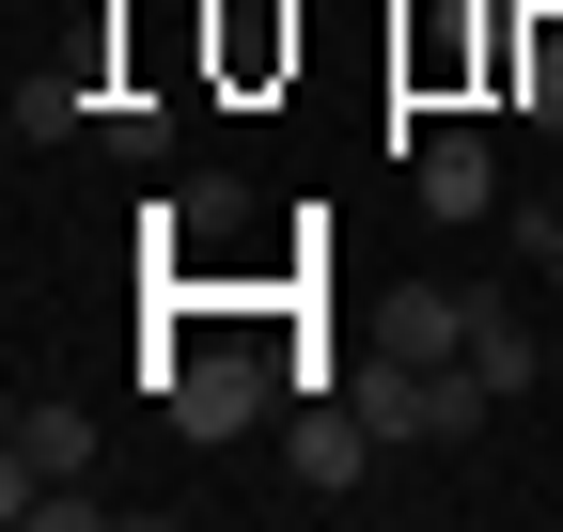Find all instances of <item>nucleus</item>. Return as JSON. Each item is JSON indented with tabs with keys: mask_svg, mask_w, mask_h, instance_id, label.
<instances>
[{
	"mask_svg": "<svg viewBox=\"0 0 563 532\" xmlns=\"http://www.w3.org/2000/svg\"><path fill=\"white\" fill-rule=\"evenodd\" d=\"M235 220H251V204H235V188H220V173H188V188H173V204H157V235H173V251H220Z\"/></svg>",
	"mask_w": 563,
	"mask_h": 532,
	"instance_id": "8",
	"label": "nucleus"
},
{
	"mask_svg": "<svg viewBox=\"0 0 563 532\" xmlns=\"http://www.w3.org/2000/svg\"><path fill=\"white\" fill-rule=\"evenodd\" d=\"M376 345H407V361H470V282H407V298L376 313Z\"/></svg>",
	"mask_w": 563,
	"mask_h": 532,
	"instance_id": "6",
	"label": "nucleus"
},
{
	"mask_svg": "<svg viewBox=\"0 0 563 532\" xmlns=\"http://www.w3.org/2000/svg\"><path fill=\"white\" fill-rule=\"evenodd\" d=\"M110 95H79V79H16V142H63V125H95Z\"/></svg>",
	"mask_w": 563,
	"mask_h": 532,
	"instance_id": "10",
	"label": "nucleus"
},
{
	"mask_svg": "<svg viewBox=\"0 0 563 532\" xmlns=\"http://www.w3.org/2000/svg\"><path fill=\"white\" fill-rule=\"evenodd\" d=\"M407 204H422V220H485V204H501V157H485V125H422Z\"/></svg>",
	"mask_w": 563,
	"mask_h": 532,
	"instance_id": "5",
	"label": "nucleus"
},
{
	"mask_svg": "<svg viewBox=\"0 0 563 532\" xmlns=\"http://www.w3.org/2000/svg\"><path fill=\"white\" fill-rule=\"evenodd\" d=\"M157 408H173V439H251V423H266V361H235V345L188 361V345H173V391H157Z\"/></svg>",
	"mask_w": 563,
	"mask_h": 532,
	"instance_id": "4",
	"label": "nucleus"
},
{
	"mask_svg": "<svg viewBox=\"0 0 563 532\" xmlns=\"http://www.w3.org/2000/svg\"><path fill=\"white\" fill-rule=\"evenodd\" d=\"M376 454H391V439L344 408V391H313V408L282 423V470H298V501H361V470H376Z\"/></svg>",
	"mask_w": 563,
	"mask_h": 532,
	"instance_id": "3",
	"label": "nucleus"
},
{
	"mask_svg": "<svg viewBox=\"0 0 563 532\" xmlns=\"http://www.w3.org/2000/svg\"><path fill=\"white\" fill-rule=\"evenodd\" d=\"M344 408H361L391 454H454L485 408H501V391H485L470 361H407V345H361V361H344Z\"/></svg>",
	"mask_w": 563,
	"mask_h": 532,
	"instance_id": "1",
	"label": "nucleus"
},
{
	"mask_svg": "<svg viewBox=\"0 0 563 532\" xmlns=\"http://www.w3.org/2000/svg\"><path fill=\"white\" fill-rule=\"evenodd\" d=\"M95 142H110L125 173H157V157H173V110H157V95H110V110H95Z\"/></svg>",
	"mask_w": 563,
	"mask_h": 532,
	"instance_id": "9",
	"label": "nucleus"
},
{
	"mask_svg": "<svg viewBox=\"0 0 563 532\" xmlns=\"http://www.w3.org/2000/svg\"><path fill=\"white\" fill-rule=\"evenodd\" d=\"M95 470V408L79 391H16V423H0V501L16 486H79Z\"/></svg>",
	"mask_w": 563,
	"mask_h": 532,
	"instance_id": "2",
	"label": "nucleus"
},
{
	"mask_svg": "<svg viewBox=\"0 0 563 532\" xmlns=\"http://www.w3.org/2000/svg\"><path fill=\"white\" fill-rule=\"evenodd\" d=\"M220 63H235V79L298 63V16H282V0H220Z\"/></svg>",
	"mask_w": 563,
	"mask_h": 532,
	"instance_id": "7",
	"label": "nucleus"
}]
</instances>
